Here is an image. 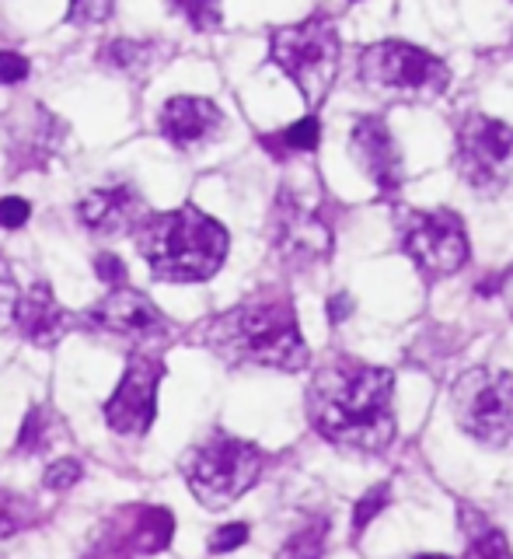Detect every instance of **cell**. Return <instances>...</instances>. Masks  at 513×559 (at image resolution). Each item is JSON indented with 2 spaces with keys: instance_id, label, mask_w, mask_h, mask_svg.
I'll return each mask as SVG.
<instances>
[{
  "instance_id": "obj_4",
  "label": "cell",
  "mask_w": 513,
  "mask_h": 559,
  "mask_svg": "<svg viewBox=\"0 0 513 559\" xmlns=\"http://www.w3.org/2000/svg\"><path fill=\"white\" fill-rule=\"evenodd\" d=\"M182 472L189 493L206 511H224L259 483L262 451L241 437L213 434L185 455Z\"/></svg>"
},
{
  "instance_id": "obj_11",
  "label": "cell",
  "mask_w": 513,
  "mask_h": 559,
  "mask_svg": "<svg viewBox=\"0 0 513 559\" xmlns=\"http://www.w3.org/2000/svg\"><path fill=\"white\" fill-rule=\"evenodd\" d=\"M165 378V364L154 353L137 350L126 364L123 381L116 385L112 399L105 402V423L123 437H140L151 430L158 413V385Z\"/></svg>"
},
{
  "instance_id": "obj_13",
  "label": "cell",
  "mask_w": 513,
  "mask_h": 559,
  "mask_svg": "<svg viewBox=\"0 0 513 559\" xmlns=\"http://www.w3.org/2000/svg\"><path fill=\"white\" fill-rule=\"evenodd\" d=\"M349 154L353 161L370 175L384 196H395L405 182L402 151H398L395 137H391L388 123L381 116H360L349 130Z\"/></svg>"
},
{
  "instance_id": "obj_18",
  "label": "cell",
  "mask_w": 513,
  "mask_h": 559,
  "mask_svg": "<svg viewBox=\"0 0 513 559\" xmlns=\"http://www.w3.org/2000/svg\"><path fill=\"white\" fill-rule=\"evenodd\" d=\"M158 42H140V39H112L102 46L98 60L112 70H123V74H147V70L158 63Z\"/></svg>"
},
{
  "instance_id": "obj_15",
  "label": "cell",
  "mask_w": 513,
  "mask_h": 559,
  "mask_svg": "<svg viewBox=\"0 0 513 559\" xmlns=\"http://www.w3.org/2000/svg\"><path fill=\"white\" fill-rule=\"evenodd\" d=\"M220 130H224V112L210 98L178 95V98H168L165 109H161V133H165L168 144L182 147V151L206 144Z\"/></svg>"
},
{
  "instance_id": "obj_32",
  "label": "cell",
  "mask_w": 513,
  "mask_h": 559,
  "mask_svg": "<svg viewBox=\"0 0 513 559\" xmlns=\"http://www.w3.org/2000/svg\"><path fill=\"white\" fill-rule=\"evenodd\" d=\"M353 315V297L349 294H332L329 297V322H346V318Z\"/></svg>"
},
{
  "instance_id": "obj_16",
  "label": "cell",
  "mask_w": 513,
  "mask_h": 559,
  "mask_svg": "<svg viewBox=\"0 0 513 559\" xmlns=\"http://www.w3.org/2000/svg\"><path fill=\"white\" fill-rule=\"evenodd\" d=\"M70 311L56 301L53 287L49 283H32L28 294H21L18 308H14V325L18 332L35 346H56L70 329Z\"/></svg>"
},
{
  "instance_id": "obj_28",
  "label": "cell",
  "mask_w": 513,
  "mask_h": 559,
  "mask_svg": "<svg viewBox=\"0 0 513 559\" xmlns=\"http://www.w3.org/2000/svg\"><path fill=\"white\" fill-rule=\"evenodd\" d=\"M95 273H98V280H105L112 290L126 287V266L116 252H102V256L95 259Z\"/></svg>"
},
{
  "instance_id": "obj_23",
  "label": "cell",
  "mask_w": 513,
  "mask_h": 559,
  "mask_svg": "<svg viewBox=\"0 0 513 559\" xmlns=\"http://www.w3.org/2000/svg\"><path fill=\"white\" fill-rule=\"evenodd\" d=\"M32 507L25 504L21 497H14V493L0 490V539H11V535H18L21 528L32 525Z\"/></svg>"
},
{
  "instance_id": "obj_25",
  "label": "cell",
  "mask_w": 513,
  "mask_h": 559,
  "mask_svg": "<svg viewBox=\"0 0 513 559\" xmlns=\"http://www.w3.org/2000/svg\"><path fill=\"white\" fill-rule=\"evenodd\" d=\"M81 476H84L81 462H74V458H60V462H53V465L46 469L42 483H46V490L63 493V490H70V486L81 483Z\"/></svg>"
},
{
  "instance_id": "obj_33",
  "label": "cell",
  "mask_w": 513,
  "mask_h": 559,
  "mask_svg": "<svg viewBox=\"0 0 513 559\" xmlns=\"http://www.w3.org/2000/svg\"><path fill=\"white\" fill-rule=\"evenodd\" d=\"M185 14L192 18L196 28H217L220 25V11L217 7H185Z\"/></svg>"
},
{
  "instance_id": "obj_35",
  "label": "cell",
  "mask_w": 513,
  "mask_h": 559,
  "mask_svg": "<svg viewBox=\"0 0 513 559\" xmlns=\"http://www.w3.org/2000/svg\"><path fill=\"white\" fill-rule=\"evenodd\" d=\"M405 559H451V556H440V553H416V556H405Z\"/></svg>"
},
{
  "instance_id": "obj_5",
  "label": "cell",
  "mask_w": 513,
  "mask_h": 559,
  "mask_svg": "<svg viewBox=\"0 0 513 559\" xmlns=\"http://www.w3.org/2000/svg\"><path fill=\"white\" fill-rule=\"evenodd\" d=\"M269 60L297 84L304 105L315 116V109L329 98L339 74V35L332 21L325 18L283 25L269 39Z\"/></svg>"
},
{
  "instance_id": "obj_22",
  "label": "cell",
  "mask_w": 513,
  "mask_h": 559,
  "mask_svg": "<svg viewBox=\"0 0 513 559\" xmlns=\"http://www.w3.org/2000/svg\"><path fill=\"white\" fill-rule=\"evenodd\" d=\"M388 500H391V486L388 483L370 486V490L363 493L360 500H356V504H353V539H360V535L367 532V525L384 511V507H388Z\"/></svg>"
},
{
  "instance_id": "obj_20",
  "label": "cell",
  "mask_w": 513,
  "mask_h": 559,
  "mask_svg": "<svg viewBox=\"0 0 513 559\" xmlns=\"http://www.w3.org/2000/svg\"><path fill=\"white\" fill-rule=\"evenodd\" d=\"M325 542H329V521H311L283 542L276 559H325Z\"/></svg>"
},
{
  "instance_id": "obj_27",
  "label": "cell",
  "mask_w": 513,
  "mask_h": 559,
  "mask_svg": "<svg viewBox=\"0 0 513 559\" xmlns=\"http://www.w3.org/2000/svg\"><path fill=\"white\" fill-rule=\"evenodd\" d=\"M245 542H248V525L234 521V525H224V528H217V532L210 535V553L213 556L234 553V549H241Z\"/></svg>"
},
{
  "instance_id": "obj_17",
  "label": "cell",
  "mask_w": 513,
  "mask_h": 559,
  "mask_svg": "<svg viewBox=\"0 0 513 559\" xmlns=\"http://www.w3.org/2000/svg\"><path fill=\"white\" fill-rule=\"evenodd\" d=\"M458 528L465 535V559H513L507 535L472 504H458Z\"/></svg>"
},
{
  "instance_id": "obj_24",
  "label": "cell",
  "mask_w": 513,
  "mask_h": 559,
  "mask_svg": "<svg viewBox=\"0 0 513 559\" xmlns=\"http://www.w3.org/2000/svg\"><path fill=\"white\" fill-rule=\"evenodd\" d=\"M280 140L287 151H315L318 140H322V123H318V116H304L294 126H287Z\"/></svg>"
},
{
  "instance_id": "obj_2",
  "label": "cell",
  "mask_w": 513,
  "mask_h": 559,
  "mask_svg": "<svg viewBox=\"0 0 513 559\" xmlns=\"http://www.w3.org/2000/svg\"><path fill=\"white\" fill-rule=\"evenodd\" d=\"M199 339L234 367H273V371H301L311 350L301 336V322L287 294H255L227 308L199 329Z\"/></svg>"
},
{
  "instance_id": "obj_1",
  "label": "cell",
  "mask_w": 513,
  "mask_h": 559,
  "mask_svg": "<svg viewBox=\"0 0 513 559\" xmlns=\"http://www.w3.org/2000/svg\"><path fill=\"white\" fill-rule=\"evenodd\" d=\"M308 420L336 448L377 455L395 441V374L356 357H332L311 374Z\"/></svg>"
},
{
  "instance_id": "obj_10",
  "label": "cell",
  "mask_w": 513,
  "mask_h": 559,
  "mask_svg": "<svg viewBox=\"0 0 513 559\" xmlns=\"http://www.w3.org/2000/svg\"><path fill=\"white\" fill-rule=\"evenodd\" d=\"M269 238L283 266L290 270H311L318 263H329L332 256V224L315 200L280 186L273 217H269Z\"/></svg>"
},
{
  "instance_id": "obj_3",
  "label": "cell",
  "mask_w": 513,
  "mask_h": 559,
  "mask_svg": "<svg viewBox=\"0 0 513 559\" xmlns=\"http://www.w3.org/2000/svg\"><path fill=\"white\" fill-rule=\"evenodd\" d=\"M137 249L151 273L165 283H203L224 266L231 238L224 224L185 203L165 214H147L137 224Z\"/></svg>"
},
{
  "instance_id": "obj_21",
  "label": "cell",
  "mask_w": 513,
  "mask_h": 559,
  "mask_svg": "<svg viewBox=\"0 0 513 559\" xmlns=\"http://www.w3.org/2000/svg\"><path fill=\"white\" fill-rule=\"evenodd\" d=\"M49 427H53V420H49L46 406L28 409L25 423H21V434H18V451H25V455H39V451H46Z\"/></svg>"
},
{
  "instance_id": "obj_30",
  "label": "cell",
  "mask_w": 513,
  "mask_h": 559,
  "mask_svg": "<svg viewBox=\"0 0 513 559\" xmlns=\"http://www.w3.org/2000/svg\"><path fill=\"white\" fill-rule=\"evenodd\" d=\"M28 60L21 53H14V49H4L0 53V84H21L28 77Z\"/></svg>"
},
{
  "instance_id": "obj_8",
  "label": "cell",
  "mask_w": 513,
  "mask_h": 559,
  "mask_svg": "<svg viewBox=\"0 0 513 559\" xmlns=\"http://www.w3.org/2000/svg\"><path fill=\"white\" fill-rule=\"evenodd\" d=\"M398 235L402 252L430 280L454 277L472 256L465 221L454 210H409L398 217Z\"/></svg>"
},
{
  "instance_id": "obj_14",
  "label": "cell",
  "mask_w": 513,
  "mask_h": 559,
  "mask_svg": "<svg viewBox=\"0 0 513 559\" xmlns=\"http://www.w3.org/2000/svg\"><path fill=\"white\" fill-rule=\"evenodd\" d=\"M144 196L133 186H102L91 189L81 203H77V221L91 231V235H126L130 228H137L144 221Z\"/></svg>"
},
{
  "instance_id": "obj_31",
  "label": "cell",
  "mask_w": 513,
  "mask_h": 559,
  "mask_svg": "<svg viewBox=\"0 0 513 559\" xmlns=\"http://www.w3.org/2000/svg\"><path fill=\"white\" fill-rule=\"evenodd\" d=\"M112 14V4H74L67 18L77 21V25H95V21H105Z\"/></svg>"
},
{
  "instance_id": "obj_6",
  "label": "cell",
  "mask_w": 513,
  "mask_h": 559,
  "mask_svg": "<svg viewBox=\"0 0 513 559\" xmlns=\"http://www.w3.org/2000/svg\"><path fill=\"white\" fill-rule=\"evenodd\" d=\"M360 81L367 91L402 102H437L451 84V67L430 49L402 39H384L363 49Z\"/></svg>"
},
{
  "instance_id": "obj_9",
  "label": "cell",
  "mask_w": 513,
  "mask_h": 559,
  "mask_svg": "<svg viewBox=\"0 0 513 559\" xmlns=\"http://www.w3.org/2000/svg\"><path fill=\"white\" fill-rule=\"evenodd\" d=\"M454 165L479 196H496L513 175V126L486 112H468L458 123Z\"/></svg>"
},
{
  "instance_id": "obj_19",
  "label": "cell",
  "mask_w": 513,
  "mask_h": 559,
  "mask_svg": "<svg viewBox=\"0 0 513 559\" xmlns=\"http://www.w3.org/2000/svg\"><path fill=\"white\" fill-rule=\"evenodd\" d=\"M171 535H175V518H171V511H165V507H147L137 521V532H133V549L147 556L161 553V549H168Z\"/></svg>"
},
{
  "instance_id": "obj_7",
  "label": "cell",
  "mask_w": 513,
  "mask_h": 559,
  "mask_svg": "<svg viewBox=\"0 0 513 559\" xmlns=\"http://www.w3.org/2000/svg\"><path fill=\"white\" fill-rule=\"evenodd\" d=\"M458 427L486 448L513 444V374L500 367H472L451 385Z\"/></svg>"
},
{
  "instance_id": "obj_29",
  "label": "cell",
  "mask_w": 513,
  "mask_h": 559,
  "mask_svg": "<svg viewBox=\"0 0 513 559\" xmlns=\"http://www.w3.org/2000/svg\"><path fill=\"white\" fill-rule=\"evenodd\" d=\"M28 214H32V207H28V200H21V196H4V200H0V228L18 231L21 224L28 221Z\"/></svg>"
},
{
  "instance_id": "obj_34",
  "label": "cell",
  "mask_w": 513,
  "mask_h": 559,
  "mask_svg": "<svg viewBox=\"0 0 513 559\" xmlns=\"http://www.w3.org/2000/svg\"><path fill=\"white\" fill-rule=\"evenodd\" d=\"M496 290H500L503 301H507V304H510V311H513V270H510V273H503L500 283H496Z\"/></svg>"
},
{
  "instance_id": "obj_12",
  "label": "cell",
  "mask_w": 513,
  "mask_h": 559,
  "mask_svg": "<svg viewBox=\"0 0 513 559\" xmlns=\"http://www.w3.org/2000/svg\"><path fill=\"white\" fill-rule=\"evenodd\" d=\"M88 325H95L105 336L130 339V343H154V339L168 336V318L154 308L151 297H144L140 290L130 287L109 290L88 311Z\"/></svg>"
},
{
  "instance_id": "obj_26",
  "label": "cell",
  "mask_w": 513,
  "mask_h": 559,
  "mask_svg": "<svg viewBox=\"0 0 513 559\" xmlns=\"http://www.w3.org/2000/svg\"><path fill=\"white\" fill-rule=\"evenodd\" d=\"M18 301H21L18 280H14L7 259H0V325L14 322V308H18Z\"/></svg>"
}]
</instances>
